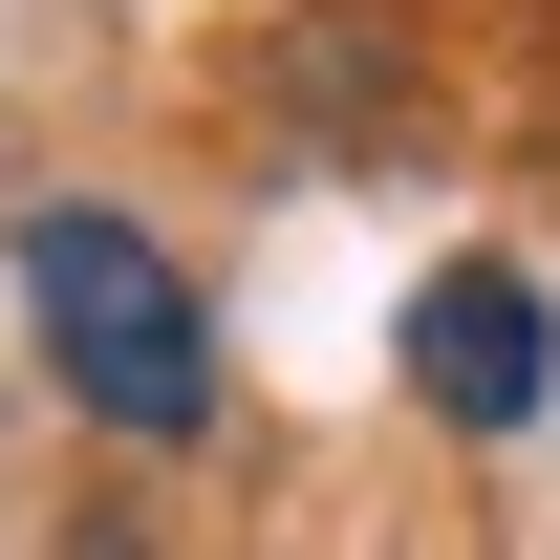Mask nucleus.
Returning a JSON list of instances; mask_svg holds the SVG:
<instances>
[{"label": "nucleus", "instance_id": "2", "mask_svg": "<svg viewBox=\"0 0 560 560\" xmlns=\"http://www.w3.org/2000/svg\"><path fill=\"white\" fill-rule=\"evenodd\" d=\"M410 388L453 431H539V388H560V302L517 259H431L410 280Z\"/></svg>", "mask_w": 560, "mask_h": 560}, {"label": "nucleus", "instance_id": "1", "mask_svg": "<svg viewBox=\"0 0 560 560\" xmlns=\"http://www.w3.org/2000/svg\"><path fill=\"white\" fill-rule=\"evenodd\" d=\"M22 324H44V366H66L86 431H130V453H195L215 431V302L173 280V237L44 195L22 215Z\"/></svg>", "mask_w": 560, "mask_h": 560}]
</instances>
